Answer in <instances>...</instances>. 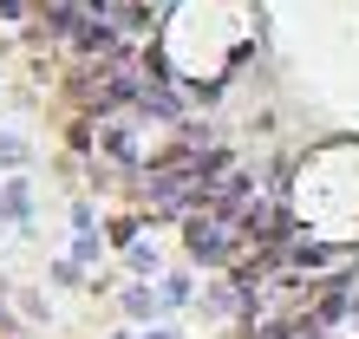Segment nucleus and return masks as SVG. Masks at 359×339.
Returning <instances> with one entry per match:
<instances>
[{"mask_svg":"<svg viewBox=\"0 0 359 339\" xmlns=\"http://www.w3.org/2000/svg\"><path fill=\"white\" fill-rule=\"evenodd\" d=\"M229 242H236V228L216 222V216H183V248L196 268H222L229 261Z\"/></svg>","mask_w":359,"mask_h":339,"instance_id":"1","label":"nucleus"},{"mask_svg":"<svg viewBox=\"0 0 359 339\" xmlns=\"http://www.w3.org/2000/svg\"><path fill=\"white\" fill-rule=\"evenodd\" d=\"M98 151H104V163H118V170L137 163V144H131V131H124V124H104V131H98Z\"/></svg>","mask_w":359,"mask_h":339,"instance_id":"2","label":"nucleus"},{"mask_svg":"<svg viewBox=\"0 0 359 339\" xmlns=\"http://www.w3.org/2000/svg\"><path fill=\"white\" fill-rule=\"evenodd\" d=\"M137 111H157L163 124H183V98H170V92H151V85H144V98H137Z\"/></svg>","mask_w":359,"mask_h":339,"instance_id":"3","label":"nucleus"},{"mask_svg":"<svg viewBox=\"0 0 359 339\" xmlns=\"http://www.w3.org/2000/svg\"><path fill=\"white\" fill-rule=\"evenodd\" d=\"M151 339H170V333H151Z\"/></svg>","mask_w":359,"mask_h":339,"instance_id":"4","label":"nucleus"}]
</instances>
